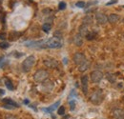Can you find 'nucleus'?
Listing matches in <instances>:
<instances>
[{"label":"nucleus","mask_w":124,"mask_h":119,"mask_svg":"<svg viewBox=\"0 0 124 119\" xmlns=\"http://www.w3.org/2000/svg\"><path fill=\"white\" fill-rule=\"evenodd\" d=\"M62 47V43L59 41V39L55 37L49 38L47 40H40V46L39 48L44 49H59Z\"/></svg>","instance_id":"f257e3e1"},{"label":"nucleus","mask_w":124,"mask_h":119,"mask_svg":"<svg viewBox=\"0 0 124 119\" xmlns=\"http://www.w3.org/2000/svg\"><path fill=\"white\" fill-rule=\"evenodd\" d=\"M103 92L101 89H95L93 90L90 96V101L93 103V105H99L102 103L103 101Z\"/></svg>","instance_id":"f03ea898"},{"label":"nucleus","mask_w":124,"mask_h":119,"mask_svg":"<svg viewBox=\"0 0 124 119\" xmlns=\"http://www.w3.org/2000/svg\"><path fill=\"white\" fill-rule=\"evenodd\" d=\"M35 62H36V59H35V57L33 55L28 56L26 59L23 61V63H22V69H23V71L24 72H29L31 68L34 66Z\"/></svg>","instance_id":"7ed1b4c3"},{"label":"nucleus","mask_w":124,"mask_h":119,"mask_svg":"<svg viewBox=\"0 0 124 119\" xmlns=\"http://www.w3.org/2000/svg\"><path fill=\"white\" fill-rule=\"evenodd\" d=\"M49 77V73L46 70H38L34 74H33V80L35 82L41 83L46 81V79Z\"/></svg>","instance_id":"20e7f679"},{"label":"nucleus","mask_w":124,"mask_h":119,"mask_svg":"<svg viewBox=\"0 0 124 119\" xmlns=\"http://www.w3.org/2000/svg\"><path fill=\"white\" fill-rule=\"evenodd\" d=\"M90 78L93 83H99L103 78V74L100 71H93L90 74Z\"/></svg>","instance_id":"39448f33"},{"label":"nucleus","mask_w":124,"mask_h":119,"mask_svg":"<svg viewBox=\"0 0 124 119\" xmlns=\"http://www.w3.org/2000/svg\"><path fill=\"white\" fill-rule=\"evenodd\" d=\"M73 59H74V62L77 66H80L82 63H84L86 61V56L82 52H77V53H75Z\"/></svg>","instance_id":"423d86ee"},{"label":"nucleus","mask_w":124,"mask_h":119,"mask_svg":"<svg viewBox=\"0 0 124 119\" xmlns=\"http://www.w3.org/2000/svg\"><path fill=\"white\" fill-rule=\"evenodd\" d=\"M95 20L99 25H104L108 22V16L103 13H97L95 15Z\"/></svg>","instance_id":"0eeeda50"},{"label":"nucleus","mask_w":124,"mask_h":119,"mask_svg":"<svg viewBox=\"0 0 124 119\" xmlns=\"http://www.w3.org/2000/svg\"><path fill=\"white\" fill-rule=\"evenodd\" d=\"M88 83H89L88 75H83L81 77V87H82V91L84 94H87L88 92Z\"/></svg>","instance_id":"6e6552de"},{"label":"nucleus","mask_w":124,"mask_h":119,"mask_svg":"<svg viewBox=\"0 0 124 119\" xmlns=\"http://www.w3.org/2000/svg\"><path fill=\"white\" fill-rule=\"evenodd\" d=\"M43 63H44V65L46 66L47 68H49V69H55L58 66V62L55 59H52V58L44 60Z\"/></svg>","instance_id":"1a4fd4ad"},{"label":"nucleus","mask_w":124,"mask_h":119,"mask_svg":"<svg viewBox=\"0 0 124 119\" xmlns=\"http://www.w3.org/2000/svg\"><path fill=\"white\" fill-rule=\"evenodd\" d=\"M112 115L115 119H124V110L115 109L112 112Z\"/></svg>","instance_id":"9d476101"},{"label":"nucleus","mask_w":124,"mask_h":119,"mask_svg":"<svg viewBox=\"0 0 124 119\" xmlns=\"http://www.w3.org/2000/svg\"><path fill=\"white\" fill-rule=\"evenodd\" d=\"M90 66H91V62L89 60L86 59V61L84 63H82L80 66H78V70H79L80 73H84L90 68Z\"/></svg>","instance_id":"9b49d317"},{"label":"nucleus","mask_w":124,"mask_h":119,"mask_svg":"<svg viewBox=\"0 0 124 119\" xmlns=\"http://www.w3.org/2000/svg\"><path fill=\"white\" fill-rule=\"evenodd\" d=\"M88 32H89V30H88V26H87V25H84V24H82V25L79 27L78 33H79L81 36L85 37V36L87 35V33H88Z\"/></svg>","instance_id":"f8f14e48"},{"label":"nucleus","mask_w":124,"mask_h":119,"mask_svg":"<svg viewBox=\"0 0 124 119\" xmlns=\"http://www.w3.org/2000/svg\"><path fill=\"white\" fill-rule=\"evenodd\" d=\"M74 43L77 45L78 47H80L83 44V36H81L79 33L76 34L74 37Z\"/></svg>","instance_id":"ddd939ff"},{"label":"nucleus","mask_w":124,"mask_h":119,"mask_svg":"<svg viewBox=\"0 0 124 119\" xmlns=\"http://www.w3.org/2000/svg\"><path fill=\"white\" fill-rule=\"evenodd\" d=\"M119 20V15H117L116 14H111L108 15V22L109 23H116Z\"/></svg>","instance_id":"4468645a"},{"label":"nucleus","mask_w":124,"mask_h":119,"mask_svg":"<svg viewBox=\"0 0 124 119\" xmlns=\"http://www.w3.org/2000/svg\"><path fill=\"white\" fill-rule=\"evenodd\" d=\"M60 105V101H57L56 103H54V104H53L52 106H50L49 108H47V109H43V112H53L58 106Z\"/></svg>","instance_id":"2eb2a0df"},{"label":"nucleus","mask_w":124,"mask_h":119,"mask_svg":"<svg viewBox=\"0 0 124 119\" xmlns=\"http://www.w3.org/2000/svg\"><path fill=\"white\" fill-rule=\"evenodd\" d=\"M82 24L87 25V26L92 25V24H93V17H92L91 15H86V16L83 18V20H82Z\"/></svg>","instance_id":"dca6fc26"},{"label":"nucleus","mask_w":124,"mask_h":119,"mask_svg":"<svg viewBox=\"0 0 124 119\" xmlns=\"http://www.w3.org/2000/svg\"><path fill=\"white\" fill-rule=\"evenodd\" d=\"M45 88H47L46 90L45 91H51L52 89H53V88H54V85H53V82H51V81H44V83H43V89H45Z\"/></svg>","instance_id":"f3484780"},{"label":"nucleus","mask_w":124,"mask_h":119,"mask_svg":"<svg viewBox=\"0 0 124 119\" xmlns=\"http://www.w3.org/2000/svg\"><path fill=\"white\" fill-rule=\"evenodd\" d=\"M2 102H3L4 104L12 105V106H14L15 108H18V107H19L17 103H16L14 100H12V99H10V98H4V99L2 100Z\"/></svg>","instance_id":"a211bd4d"},{"label":"nucleus","mask_w":124,"mask_h":119,"mask_svg":"<svg viewBox=\"0 0 124 119\" xmlns=\"http://www.w3.org/2000/svg\"><path fill=\"white\" fill-rule=\"evenodd\" d=\"M20 35H21V33H19V32H17V31H12V32L10 33V35H9V39H10L11 41H15V40H16Z\"/></svg>","instance_id":"6ab92c4d"},{"label":"nucleus","mask_w":124,"mask_h":119,"mask_svg":"<svg viewBox=\"0 0 124 119\" xmlns=\"http://www.w3.org/2000/svg\"><path fill=\"white\" fill-rule=\"evenodd\" d=\"M87 40H93L96 37V31L93 30H89V32L87 33V35L85 36Z\"/></svg>","instance_id":"aec40b11"},{"label":"nucleus","mask_w":124,"mask_h":119,"mask_svg":"<svg viewBox=\"0 0 124 119\" xmlns=\"http://www.w3.org/2000/svg\"><path fill=\"white\" fill-rule=\"evenodd\" d=\"M51 29H52V24L51 23H44L43 24V26H42V30H44L46 33H48L50 30H51Z\"/></svg>","instance_id":"412c9836"},{"label":"nucleus","mask_w":124,"mask_h":119,"mask_svg":"<svg viewBox=\"0 0 124 119\" xmlns=\"http://www.w3.org/2000/svg\"><path fill=\"white\" fill-rule=\"evenodd\" d=\"M5 85H6V87H7L9 89H11V90L14 89V85H13V83H12L11 80H9V79H5Z\"/></svg>","instance_id":"4be33fe9"},{"label":"nucleus","mask_w":124,"mask_h":119,"mask_svg":"<svg viewBox=\"0 0 124 119\" xmlns=\"http://www.w3.org/2000/svg\"><path fill=\"white\" fill-rule=\"evenodd\" d=\"M106 78L108 79L111 83H115L116 82V77L112 74H106Z\"/></svg>","instance_id":"5701e85b"},{"label":"nucleus","mask_w":124,"mask_h":119,"mask_svg":"<svg viewBox=\"0 0 124 119\" xmlns=\"http://www.w3.org/2000/svg\"><path fill=\"white\" fill-rule=\"evenodd\" d=\"M76 6H77L78 8H85L86 3H85V2H83V1H78V2L76 3Z\"/></svg>","instance_id":"b1692460"},{"label":"nucleus","mask_w":124,"mask_h":119,"mask_svg":"<svg viewBox=\"0 0 124 119\" xmlns=\"http://www.w3.org/2000/svg\"><path fill=\"white\" fill-rule=\"evenodd\" d=\"M57 113L59 114V115H64V113H65V108L61 106V107H59V109H58V111H57Z\"/></svg>","instance_id":"393cba45"},{"label":"nucleus","mask_w":124,"mask_h":119,"mask_svg":"<svg viewBox=\"0 0 124 119\" xmlns=\"http://www.w3.org/2000/svg\"><path fill=\"white\" fill-rule=\"evenodd\" d=\"M54 37H55V38H57V39H61V38H62V33L59 31V30H57V31H55V32H54Z\"/></svg>","instance_id":"a878e982"},{"label":"nucleus","mask_w":124,"mask_h":119,"mask_svg":"<svg viewBox=\"0 0 124 119\" xmlns=\"http://www.w3.org/2000/svg\"><path fill=\"white\" fill-rule=\"evenodd\" d=\"M65 8H66V3H65V2H60V3L58 4V9H59L60 11L65 10Z\"/></svg>","instance_id":"bb28decb"},{"label":"nucleus","mask_w":124,"mask_h":119,"mask_svg":"<svg viewBox=\"0 0 124 119\" xmlns=\"http://www.w3.org/2000/svg\"><path fill=\"white\" fill-rule=\"evenodd\" d=\"M0 48H1V49H8V48H9V43L1 42V43H0Z\"/></svg>","instance_id":"cd10ccee"},{"label":"nucleus","mask_w":124,"mask_h":119,"mask_svg":"<svg viewBox=\"0 0 124 119\" xmlns=\"http://www.w3.org/2000/svg\"><path fill=\"white\" fill-rule=\"evenodd\" d=\"M3 108H5V109H9V110H14V109H16L14 106H12V105H8V104L3 105Z\"/></svg>","instance_id":"c85d7f7f"},{"label":"nucleus","mask_w":124,"mask_h":119,"mask_svg":"<svg viewBox=\"0 0 124 119\" xmlns=\"http://www.w3.org/2000/svg\"><path fill=\"white\" fill-rule=\"evenodd\" d=\"M5 119H19L18 117H16L15 115H12V114H8V115H6V117Z\"/></svg>","instance_id":"c756f323"},{"label":"nucleus","mask_w":124,"mask_h":119,"mask_svg":"<svg viewBox=\"0 0 124 119\" xmlns=\"http://www.w3.org/2000/svg\"><path fill=\"white\" fill-rule=\"evenodd\" d=\"M70 106H71V110H72V111H74V110H75V106H76V102H75V100H73V101H71V102H70Z\"/></svg>","instance_id":"7c9ffc66"},{"label":"nucleus","mask_w":124,"mask_h":119,"mask_svg":"<svg viewBox=\"0 0 124 119\" xmlns=\"http://www.w3.org/2000/svg\"><path fill=\"white\" fill-rule=\"evenodd\" d=\"M0 39L5 40L6 39V33H0Z\"/></svg>","instance_id":"2f4dec72"},{"label":"nucleus","mask_w":124,"mask_h":119,"mask_svg":"<svg viewBox=\"0 0 124 119\" xmlns=\"http://www.w3.org/2000/svg\"><path fill=\"white\" fill-rule=\"evenodd\" d=\"M4 94H5V90L0 89V96H2V95H4Z\"/></svg>","instance_id":"473e14b6"},{"label":"nucleus","mask_w":124,"mask_h":119,"mask_svg":"<svg viewBox=\"0 0 124 119\" xmlns=\"http://www.w3.org/2000/svg\"><path fill=\"white\" fill-rule=\"evenodd\" d=\"M24 103H25V104H29V100H25Z\"/></svg>","instance_id":"72a5a7b5"},{"label":"nucleus","mask_w":124,"mask_h":119,"mask_svg":"<svg viewBox=\"0 0 124 119\" xmlns=\"http://www.w3.org/2000/svg\"><path fill=\"white\" fill-rule=\"evenodd\" d=\"M2 1H3V0H0V4H1V3H2Z\"/></svg>","instance_id":"f704fd0d"},{"label":"nucleus","mask_w":124,"mask_h":119,"mask_svg":"<svg viewBox=\"0 0 124 119\" xmlns=\"http://www.w3.org/2000/svg\"><path fill=\"white\" fill-rule=\"evenodd\" d=\"M123 92H124V89H123Z\"/></svg>","instance_id":"c9c22d12"},{"label":"nucleus","mask_w":124,"mask_h":119,"mask_svg":"<svg viewBox=\"0 0 124 119\" xmlns=\"http://www.w3.org/2000/svg\"><path fill=\"white\" fill-rule=\"evenodd\" d=\"M123 99H124V97H123Z\"/></svg>","instance_id":"e433bc0d"}]
</instances>
